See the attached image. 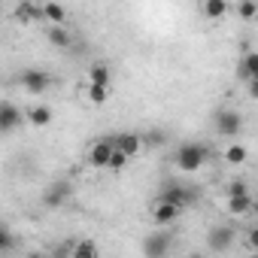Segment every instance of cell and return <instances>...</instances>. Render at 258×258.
Wrapping results in <instances>:
<instances>
[{"label":"cell","mask_w":258,"mask_h":258,"mask_svg":"<svg viewBox=\"0 0 258 258\" xmlns=\"http://www.w3.org/2000/svg\"><path fill=\"white\" fill-rule=\"evenodd\" d=\"M249 97H255V100H258V76L249 82Z\"/></svg>","instance_id":"f1b7e54d"},{"label":"cell","mask_w":258,"mask_h":258,"mask_svg":"<svg viewBox=\"0 0 258 258\" xmlns=\"http://www.w3.org/2000/svg\"><path fill=\"white\" fill-rule=\"evenodd\" d=\"M19 79H22V85H25L31 94H43V91H49V85H52V76H49L46 70H37V67L25 70Z\"/></svg>","instance_id":"5b68a950"},{"label":"cell","mask_w":258,"mask_h":258,"mask_svg":"<svg viewBox=\"0 0 258 258\" xmlns=\"http://www.w3.org/2000/svg\"><path fill=\"white\" fill-rule=\"evenodd\" d=\"M179 213H182V210H179L176 204H170V201H164V198H161V201L155 204V210H152V219H155L158 225H170V222H176V219H179Z\"/></svg>","instance_id":"8fae6325"},{"label":"cell","mask_w":258,"mask_h":258,"mask_svg":"<svg viewBox=\"0 0 258 258\" xmlns=\"http://www.w3.org/2000/svg\"><path fill=\"white\" fill-rule=\"evenodd\" d=\"M225 161H228V164H243V161H246V146H240V143L228 146V149H225Z\"/></svg>","instance_id":"7402d4cb"},{"label":"cell","mask_w":258,"mask_h":258,"mask_svg":"<svg viewBox=\"0 0 258 258\" xmlns=\"http://www.w3.org/2000/svg\"><path fill=\"white\" fill-rule=\"evenodd\" d=\"M127 158H131V155H127V152H121V149L115 146V152H112V158H109V170H121V167L127 164Z\"/></svg>","instance_id":"cb8c5ba5"},{"label":"cell","mask_w":258,"mask_h":258,"mask_svg":"<svg viewBox=\"0 0 258 258\" xmlns=\"http://www.w3.org/2000/svg\"><path fill=\"white\" fill-rule=\"evenodd\" d=\"M234 228H228V225H219V228H210V234H207V249L210 252H228L231 249V243H234Z\"/></svg>","instance_id":"277c9868"},{"label":"cell","mask_w":258,"mask_h":258,"mask_svg":"<svg viewBox=\"0 0 258 258\" xmlns=\"http://www.w3.org/2000/svg\"><path fill=\"white\" fill-rule=\"evenodd\" d=\"M213 124H216V134L219 137H237L243 131V118L234 109H219L216 118H213Z\"/></svg>","instance_id":"3957f363"},{"label":"cell","mask_w":258,"mask_h":258,"mask_svg":"<svg viewBox=\"0 0 258 258\" xmlns=\"http://www.w3.org/2000/svg\"><path fill=\"white\" fill-rule=\"evenodd\" d=\"M46 40H49L55 49H70V43H73V37L67 34V28H64V25H52V28H49V34H46Z\"/></svg>","instance_id":"5bb4252c"},{"label":"cell","mask_w":258,"mask_h":258,"mask_svg":"<svg viewBox=\"0 0 258 258\" xmlns=\"http://www.w3.org/2000/svg\"><path fill=\"white\" fill-rule=\"evenodd\" d=\"M106 94H109V85H94V82L88 85V100H91V103L100 106V103L106 100Z\"/></svg>","instance_id":"603a6c76"},{"label":"cell","mask_w":258,"mask_h":258,"mask_svg":"<svg viewBox=\"0 0 258 258\" xmlns=\"http://www.w3.org/2000/svg\"><path fill=\"white\" fill-rule=\"evenodd\" d=\"M43 19H49L52 25H67V10L55 0H49V4H43Z\"/></svg>","instance_id":"e0dca14e"},{"label":"cell","mask_w":258,"mask_h":258,"mask_svg":"<svg viewBox=\"0 0 258 258\" xmlns=\"http://www.w3.org/2000/svg\"><path fill=\"white\" fill-rule=\"evenodd\" d=\"M67 198H70V185H67V182H55V185H49V188L43 191V204H46L49 210H61V207L67 204Z\"/></svg>","instance_id":"ba28073f"},{"label":"cell","mask_w":258,"mask_h":258,"mask_svg":"<svg viewBox=\"0 0 258 258\" xmlns=\"http://www.w3.org/2000/svg\"><path fill=\"white\" fill-rule=\"evenodd\" d=\"M94 255H97V243H91V240L73 243V258H94Z\"/></svg>","instance_id":"44dd1931"},{"label":"cell","mask_w":258,"mask_h":258,"mask_svg":"<svg viewBox=\"0 0 258 258\" xmlns=\"http://www.w3.org/2000/svg\"><path fill=\"white\" fill-rule=\"evenodd\" d=\"M234 195H249V185L243 179H231L228 182V198H234Z\"/></svg>","instance_id":"484cf974"},{"label":"cell","mask_w":258,"mask_h":258,"mask_svg":"<svg viewBox=\"0 0 258 258\" xmlns=\"http://www.w3.org/2000/svg\"><path fill=\"white\" fill-rule=\"evenodd\" d=\"M13 249V234L4 228V231H0V252H10Z\"/></svg>","instance_id":"4316f807"},{"label":"cell","mask_w":258,"mask_h":258,"mask_svg":"<svg viewBox=\"0 0 258 258\" xmlns=\"http://www.w3.org/2000/svg\"><path fill=\"white\" fill-rule=\"evenodd\" d=\"M22 118H25V115L19 112V106H16V103H10V100H4V103H0V131H4V134L16 131Z\"/></svg>","instance_id":"9c48e42d"},{"label":"cell","mask_w":258,"mask_h":258,"mask_svg":"<svg viewBox=\"0 0 258 258\" xmlns=\"http://www.w3.org/2000/svg\"><path fill=\"white\" fill-rule=\"evenodd\" d=\"M164 131H149V134H143V143L146 146H164Z\"/></svg>","instance_id":"d4e9b609"},{"label":"cell","mask_w":258,"mask_h":258,"mask_svg":"<svg viewBox=\"0 0 258 258\" xmlns=\"http://www.w3.org/2000/svg\"><path fill=\"white\" fill-rule=\"evenodd\" d=\"M252 210H255L252 195H234V198H228V213L243 216V213H252Z\"/></svg>","instance_id":"9a60e30c"},{"label":"cell","mask_w":258,"mask_h":258,"mask_svg":"<svg viewBox=\"0 0 258 258\" xmlns=\"http://www.w3.org/2000/svg\"><path fill=\"white\" fill-rule=\"evenodd\" d=\"M112 152H115V140H100V143L91 146V152H88V164H94V167H109Z\"/></svg>","instance_id":"52a82bcc"},{"label":"cell","mask_w":258,"mask_h":258,"mask_svg":"<svg viewBox=\"0 0 258 258\" xmlns=\"http://www.w3.org/2000/svg\"><path fill=\"white\" fill-rule=\"evenodd\" d=\"M28 118H31V124L46 127V124L52 121V109H49V106H34V109H28Z\"/></svg>","instance_id":"d6986e66"},{"label":"cell","mask_w":258,"mask_h":258,"mask_svg":"<svg viewBox=\"0 0 258 258\" xmlns=\"http://www.w3.org/2000/svg\"><path fill=\"white\" fill-rule=\"evenodd\" d=\"M237 13L243 22H255L258 19V0H240L237 4Z\"/></svg>","instance_id":"ffe728a7"},{"label":"cell","mask_w":258,"mask_h":258,"mask_svg":"<svg viewBox=\"0 0 258 258\" xmlns=\"http://www.w3.org/2000/svg\"><path fill=\"white\" fill-rule=\"evenodd\" d=\"M204 16L210 22H222L228 16V0H204Z\"/></svg>","instance_id":"2e32d148"},{"label":"cell","mask_w":258,"mask_h":258,"mask_svg":"<svg viewBox=\"0 0 258 258\" xmlns=\"http://www.w3.org/2000/svg\"><path fill=\"white\" fill-rule=\"evenodd\" d=\"M161 198L170 201V204H176L179 210H185V207H191L198 201V188H191L185 182H167V188L161 191Z\"/></svg>","instance_id":"7a4b0ae2"},{"label":"cell","mask_w":258,"mask_h":258,"mask_svg":"<svg viewBox=\"0 0 258 258\" xmlns=\"http://www.w3.org/2000/svg\"><path fill=\"white\" fill-rule=\"evenodd\" d=\"M252 201H255V210H258V191H255V195H252Z\"/></svg>","instance_id":"f546056e"},{"label":"cell","mask_w":258,"mask_h":258,"mask_svg":"<svg viewBox=\"0 0 258 258\" xmlns=\"http://www.w3.org/2000/svg\"><path fill=\"white\" fill-rule=\"evenodd\" d=\"M255 76H258V52H243L240 64H237V79L249 85Z\"/></svg>","instance_id":"30bf717a"},{"label":"cell","mask_w":258,"mask_h":258,"mask_svg":"<svg viewBox=\"0 0 258 258\" xmlns=\"http://www.w3.org/2000/svg\"><path fill=\"white\" fill-rule=\"evenodd\" d=\"M170 246H173V234H149V237L143 240V252H146L149 258H161V255H167Z\"/></svg>","instance_id":"8992f818"},{"label":"cell","mask_w":258,"mask_h":258,"mask_svg":"<svg viewBox=\"0 0 258 258\" xmlns=\"http://www.w3.org/2000/svg\"><path fill=\"white\" fill-rule=\"evenodd\" d=\"M207 158H210V149H207L204 143H182V146L173 152V164H176L182 173L201 170V167L207 164Z\"/></svg>","instance_id":"6da1fadb"},{"label":"cell","mask_w":258,"mask_h":258,"mask_svg":"<svg viewBox=\"0 0 258 258\" xmlns=\"http://www.w3.org/2000/svg\"><path fill=\"white\" fill-rule=\"evenodd\" d=\"M88 82H94V85H109V67H106L103 61L91 64V67H88Z\"/></svg>","instance_id":"ac0fdd59"},{"label":"cell","mask_w":258,"mask_h":258,"mask_svg":"<svg viewBox=\"0 0 258 258\" xmlns=\"http://www.w3.org/2000/svg\"><path fill=\"white\" fill-rule=\"evenodd\" d=\"M37 19H43V7H34L31 0H22V4L16 7V22L19 25H31Z\"/></svg>","instance_id":"4fadbf2b"},{"label":"cell","mask_w":258,"mask_h":258,"mask_svg":"<svg viewBox=\"0 0 258 258\" xmlns=\"http://www.w3.org/2000/svg\"><path fill=\"white\" fill-rule=\"evenodd\" d=\"M246 243H249V246H252V249H258V225H255V228H249V231H246Z\"/></svg>","instance_id":"83f0119b"},{"label":"cell","mask_w":258,"mask_h":258,"mask_svg":"<svg viewBox=\"0 0 258 258\" xmlns=\"http://www.w3.org/2000/svg\"><path fill=\"white\" fill-rule=\"evenodd\" d=\"M112 140H115V146H118L121 152H127L131 158L146 146V143H143V137H140V134H131V131H127V134H118V137H112Z\"/></svg>","instance_id":"7c38bea8"}]
</instances>
